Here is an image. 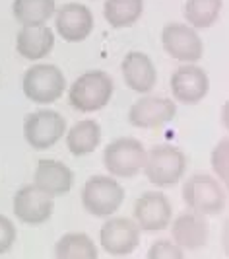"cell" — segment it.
<instances>
[{"instance_id":"1","label":"cell","mask_w":229,"mask_h":259,"mask_svg":"<svg viewBox=\"0 0 229 259\" xmlns=\"http://www.w3.org/2000/svg\"><path fill=\"white\" fill-rule=\"evenodd\" d=\"M115 82L109 72L88 70L72 82L68 90V104L80 113H95L111 102Z\"/></svg>"},{"instance_id":"2","label":"cell","mask_w":229,"mask_h":259,"mask_svg":"<svg viewBox=\"0 0 229 259\" xmlns=\"http://www.w3.org/2000/svg\"><path fill=\"white\" fill-rule=\"evenodd\" d=\"M144 176L155 187H171L187 171V156L175 144H157L146 152Z\"/></svg>"},{"instance_id":"3","label":"cell","mask_w":229,"mask_h":259,"mask_svg":"<svg viewBox=\"0 0 229 259\" xmlns=\"http://www.w3.org/2000/svg\"><path fill=\"white\" fill-rule=\"evenodd\" d=\"M22 90L29 102L39 105H51L63 98L66 92V76L56 65L33 63L26 70Z\"/></svg>"},{"instance_id":"4","label":"cell","mask_w":229,"mask_h":259,"mask_svg":"<svg viewBox=\"0 0 229 259\" xmlns=\"http://www.w3.org/2000/svg\"><path fill=\"white\" fill-rule=\"evenodd\" d=\"M125 203V187L113 176H91L82 187V205L95 219L113 217Z\"/></svg>"},{"instance_id":"5","label":"cell","mask_w":229,"mask_h":259,"mask_svg":"<svg viewBox=\"0 0 229 259\" xmlns=\"http://www.w3.org/2000/svg\"><path fill=\"white\" fill-rule=\"evenodd\" d=\"M183 199L187 207L194 212H200L204 217H214L225 208L227 193L223 185L217 182V178L198 171V174H192L185 182Z\"/></svg>"},{"instance_id":"6","label":"cell","mask_w":229,"mask_h":259,"mask_svg":"<svg viewBox=\"0 0 229 259\" xmlns=\"http://www.w3.org/2000/svg\"><path fill=\"white\" fill-rule=\"evenodd\" d=\"M146 148L138 139L121 137L115 139L103 150V166L117 180H128L138 176L146 162Z\"/></svg>"},{"instance_id":"7","label":"cell","mask_w":229,"mask_h":259,"mask_svg":"<svg viewBox=\"0 0 229 259\" xmlns=\"http://www.w3.org/2000/svg\"><path fill=\"white\" fill-rule=\"evenodd\" d=\"M161 47L181 65L198 63L204 55V41L198 29L179 22H171L161 29Z\"/></svg>"},{"instance_id":"8","label":"cell","mask_w":229,"mask_h":259,"mask_svg":"<svg viewBox=\"0 0 229 259\" xmlns=\"http://www.w3.org/2000/svg\"><path fill=\"white\" fill-rule=\"evenodd\" d=\"M177 115V104L165 96L144 94L128 109V123L136 129H161Z\"/></svg>"},{"instance_id":"9","label":"cell","mask_w":229,"mask_h":259,"mask_svg":"<svg viewBox=\"0 0 229 259\" xmlns=\"http://www.w3.org/2000/svg\"><path fill=\"white\" fill-rule=\"evenodd\" d=\"M66 133L64 117L54 109H37L24 121V137L35 150H47L59 143Z\"/></svg>"},{"instance_id":"10","label":"cell","mask_w":229,"mask_h":259,"mask_svg":"<svg viewBox=\"0 0 229 259\" xmlns=\"http://www.w3.org/2000/svg\"><path fill=\"white\" fill-rule=\"evenodd\" d=\"M140 232L138 224L132 219L113 214L103 222L99 230V244L105 253L115 257H125L140 246Z\"/></svg>"},{"instance_id":"11","label":"cell","mask_w":229,"mask_h":259,"mask_svg":"<svg viewBox=\"0 0 229 259\" xmlns=\"http://www.w3.org/2000/svg\"><path fill=\"white\" fill-rule=\"evenodd\" d=\"M210 92L208 72L196 63L179 65L171 74V94L173 100L183 105L200 104Z\"/></svg>"},{"instance_id":"12","label":"cell","mask_w":229,"mask_h":259,"mask_svg":"<svg viewBox=\"0 0 229 259\" xmlns=\"http://www.w3.org/2000/svg\"><path fill=\"white\" fill-rule=\"evenodd\" d=\"M173 221V207L163 191H146L134 203V222L144 232H161Z\"/></svg>"},{"instance_id":"13","label":"cell","mask_w":229,"mask_h":259,"mask_svg":"<svg viewBox=\"0 0 229 259\" xmlns=\"http://www.w3.org/2000/svg\"><path fill=\"white\" fill-rule=\"evenodd\" d=\"M54 197L41 191L35 183L20 187L14 195V214L27 226L45 224L52 217Z\"/></svg>"},{"instance_id":"14","label":"cell","mask_w":229,"mask_h":259,"mask_svg":"<svg viewBox=\"0 0 229 259\" xmlns=\"http://www.w3.org/2000/svg\"><path fill=\"white\" fill-rule=\"evenodd\" d=\"M93 14L82 2H68L54 14V31L68 43H82L93 31Z\"/></svg>"},{"instance_id":"15","label":"cell","mask_w":229,"mask_h":259,"mask_svg":"<svg viewBox=\"0 0 229 259\" xmlns=\"http://www.w3.org/2000/svg\"><path fill=\"white\" fill-rule=\"evenodd\" d=\"M208 236H210L208 219L191 208L171 221V238L183 251L202 249L208 244Z\"/></svg>"},{"instance_id":"16","label":"cell","mask_w":229,"mask_h":259,"mask_svg":"<svg viewBox=\"0 0 229 259\" xmlns=\"http://www.w3.org/2000/svg\"><path fill=\"white\" fill-rule=\"evenodd\" d=\"M123 80L134 94H152L157 84V70L150 59V55L144 51H128L121 63Z\"/></svg>"},{"instance_id":"17","label":"cell","mask_w":229,"mask_h":259,"mask_svg":"<svg viewBox=\"0 0 229 259\" xmlns=\"http://www.w3.org/2000/svg\"><path fill=\"white\" fill-rule=\"evenodd\" d=\"M33 183L41 191H45L51 197L66 195L74 185V174L61 160L43 158L37 162V168L33 174Z\"/></svg>"},{"instance_id":"18","label":"cell","mask_w":229,"mask_h":259,"mask_svg":"<svg viewBox=\"0 0 229 259\" xmlns=\"http://www.w3.org/2000/svg\"><path fill=\"white\" fill-rule=\"evenodd\" d=\"M56 33L49 26L22 27L16 35V51L26 61L37 63L49 57L54 49Z\"/></svg>"},{"instance_id":"19","label":"cell","mask_w":229,"mask_h":259,"mask_svg":"<svg viewBox=\"0 0 229 259\" xmlns=\"http://www.w3.org/2000/svg\"><path fill=\"white\" fill-rule=\"evenodd\" d=\"M103 131L101 125L95 119H82L74 123L70 129L64 133V141L66 148L70 150V154L82 158L97 150V146L101 144Z\"/></svg>"},{"instance_id":"20","label":"cell","mask_w":229,"mask_h":259,"mask_svg":"<svg viewBox=\"0 0 229 259\" xmlns=\"http://www.w3.org/2000/svg\"><path fill=\"white\" fill-rule=\"evenodd\" d=\"M12 14L22 27L47 26L56 14V0H14Z\"/></svg>"},{"instance_id":"21","label":"cell","mask_w":229,"mask_h":259,"mask_svg":"<svg viewBox=\"0 0 229 259\" xmlns=\"http://www.w3.org/2000/svg\"><path fill=\"white\" fill-rule=\"evenodd\" d=\"M144 14V0H105L103 16L115 29L134 26Z\"/></svg>"},{"instance_id":"22","label":"cell","mask_w":229,"mask_h":259,"mask_svg":"<svg viewBox=\"0 0 229 259\" xmlns=\"http://www.w3.org/2000/svg\"><path fill=\"white\" fill-rule=\"evenodd\" d=\"M99 251L95 242L84 232H68L56 242L54 257L56 259H97Z\"/></svg>"},{"instance_id":"23","label":"cell","mask_w":229,"mask_h":259,"mask_svg":"<svg viewBox=\"0 0 229 259\" xmlns=\"http://www.w3.org/2000/svg\"><path fill=\"white\" fill-rule=\"evenodd\" d=\"M223 0H187L185 20L194 29H208L217 22Z\"/></svg>"},{"instance_id":"24","label":"cell","mask_w":229,"mask_h":259,"mask_svg":"<svg viewBox=\"0 0 229 259\" xmlns=\"http://www.w3.org/2000/svg\"><path fill=\"white\" fill-rule=\"evenodd\" d=\"M210 164H212L217 182L223 185L225 193L229 195V139L217 141L210 154Z\"/></svg>"},{"instance_id":"25","label":"cell","mask_w":229,"mask_h":259,"mask_svg":"<svg viewBox=\"0 0 229 259\" xmlns=\"http://www.w3.org/2000/svg\"><path fill=\"white\" fill-rule=\"evenodd\" d=\"M146 259H185V253L173 240H157L148 249Z\"/></svg>"},{"instance_id":"26","label":"cell","mask_w":229,"mask_h":259,"mask_svg":"<svg viewBox=\"0 0 229 259\" xmlns=\"http://www.w3.org/2000/svg\"><path fill=\"white\" fill-rule=\"evenodd\" d=\"M16 236H18L16 224L6 214H0V255L8 253L12 249Z\"/></svg>"},{"instance_id":"27","label":"cell","mask_w":229,"mask_h":259,"mask_svg":"<svg viewBox=\"0 0 229 259\" xmlns=\"http://www.w3.org/2000/svg\"><path fill=\"white\" fill-rule=\"evenodd\" d=\"M221 249H223V253L229 257V219L221 226Z\"/></svg>"},{"instance_id":"28","label":"cell","mask_w":229,"mask_h":259,"mask_svg":"<svg viewBox=\"0 0 229 259\" xmlns=\"http://www.w3.org/2000/svg\"><path fill=\"white\" fill-rule=\"evenodd\" d=\"M219 119H221V125L229 131V100L223 104V107H221V115H219Z\"/></svg>"}]
</instances>
